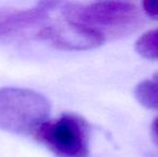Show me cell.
Instances as JSON below:
<instances>
[{"mask_svg": "<svg viewBox=\"0 0 158 157\" xmlns=\"http://www.w3.org/2000/svg\"><path fill=\"white\" fill-rule=\"evenodd\" d=\"M64 19L103 37L130 34L142 23L137 6L126 1H100L93 3L69 2L63 6Z\"/></svg>", "mask_w": 158, "mask_h": 157, "instance_id": "obj_1", "label": "cell"}, {"mask_svg": "<svg viewBox=\"0 0 158 157\" xmlns=\"http://www.w3.org/2000/svg\"><path fill=\"white\" fill-rule=\"evenodd\" d=\"M51 102L45 96L22 87L0 88V129L35 134L48 121Z\"/></svg>", "mask_w": 158, "mask_h": 157, "instance_id": "obj_2", "label": "cell"}, {"mask_svg": "<svg viewBox=\"0 0 158 157\" xmlns=\"http://www.w3.org/2000/svg\"><path fill=\"white\" fill-rule=\"evenodd\" d=\"M33 136L59 157L88 156V125L74 114L48 119Z\"/></svg>", "mask_w": 158, "mask_h": 157, "instance_id": "obj_3", "label": "cell"}, {"mask_svg": "<svg viewBox=\"0 0 158 157\" xmlns=\"http://www.w3.org/2000/svg\"><path fill=\"white\" fill-rule=\"evenodd\" d=\"M56 6H58V2L45 1L24 10L0 9V39L23 35L33 28L40 31L48 25V13Z\"/></svg>", "mask_w": 158, "mask_h": 157, "instance_id": "obj_4", "label": "cell"}, {"mask_svg": "<svg viewBox=\"0 0 158 157\" xmlns=\"http://www.w3.org/2000/svg\"><path fill=\"white\" fill-rule=\"evenodd\" d=\"M38 38L50 40L56 48L68 51L89 50L106 40L100 35L64 19L55 25H46L38 32Z\"/></svg>", "mask_w": 158, "mask_h": 157, "instance_id": "obj_5", "label": "cell"}, {"mask_svg": "<svg viewBox=\"0 0 158 157\" xmlns=\"http://www.w3.org/2000/svg\"><path fill=\"white\" fill-rule=\"evenodd\" d=\"M135 96L143 107L158 110V71L151 79L144 80L135 86Z\"/></svg>", "mask_w": 158, "mask_h": 157, "instance_id": "obj_6", "label": "cell"}, {"mask_svg": "<svg viewBox=\"0 0 158 157\" xmlns=\"http://www.w3.org/2000/svg\"><path fill=\"white\" fill-rule=\"evenodd\" d=\"M135 50L148 59H158V28L143 34L135 42Z\"/></svg>", "mask_w": 158, "mask_h": 157, "instance_id": "obj_7", "label": "cell"}, {"mask_svg": "<svg viewBox=\"0 0 158 157\" xmlns=\"http://www.w3.org/2000/svg\"><path fill=\"white\" fill-rule=\"evenodd\" d=\"M142 6L146 15L158 21V1H152V0L144 1L142 2Z\"/></svg>", "mask_w": 158, "mask_h": 157, "instance_id": "obj_8", "label": "cell"}, {"mask_svg": "<svg viewBox=\"0 0 158 157\" xmlns=\"http://www.w3.org/2000/svg\"><path fill=\"white\" fill-rule=\"evenodd\" d=\"M152 137H153V139H154V141H155V143L158 145V118L155 119L154 122H153V124H152Z\"/></svg>", "mask_w": 158, "mask_h": 157, "instance_id": "obj_9", "label": "cell"}]
</instances>
